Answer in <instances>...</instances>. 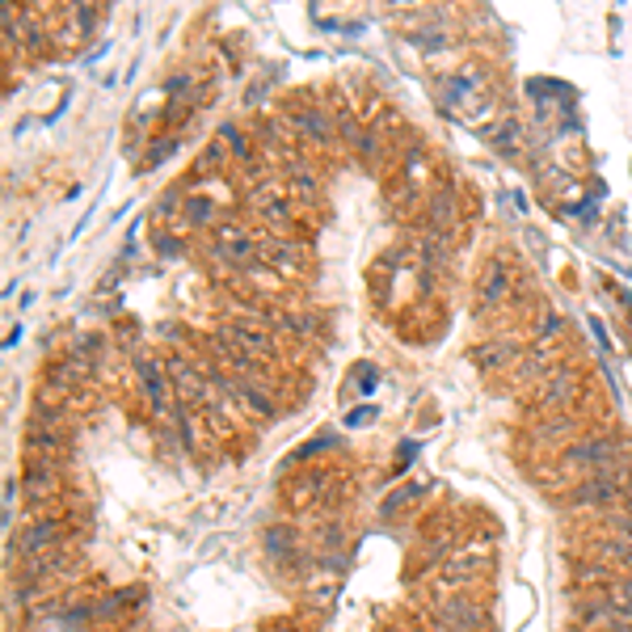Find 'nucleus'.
<instances>
[{
    "mask_svg": "<svg viewBox=\"0 0 632 632\" xmlns=\"http://www.w3.org/2000/svg\"><path fill=\"white\" fill-rule=\"evenodd\" d=\"M624 460H632V455L620 439H611V435H586V439H573L566 451L557 455L552 473H557L561 485L573 489L578 481L607 473V469H616V464H624Z\"/></svg>",
    "mask_w": 632,
    "mask_h": 632,
    "instance_id": "nucleus-1",
    "label": "nucleus"
},
{
    "mask_svg": "<svg viewBox=\"0 0 632 632\" xmlns=\"http://www.w3.org/2000/svg\"><path fill=\"white\" fill-rule=\"evenodd\" d=\"M494 566V544L489 539H473L464 548H455L447 561H439L435 569V582H430V599H442V595H469L476 582L489 573Z\"/></svg>",
    "mask_w": 632,
    "mask_h": 632,
    "instance_id": "nucleus-2",
    "label": "nucleus"
},
{
    "mask_svg": "<svg viewBox=\"0 0 632 632\" xmlns=\"http://www.w3.org/2000/svg\"><path fill=\"white\" fill-rule=\"evenodd\" d=\"M573 624L582 632H632V620L607 599V591H582L573 599Z\"/></svg>",
    "mask_w": 632,
    "mask_h": 632,
    "instance_id": "nucleus-3",
    "label": "nucleus"
},
{
    "mask_svg": "<svg viewBox=\"0 0 632 632\" xmlns=\"http://www.w3.org/2000/svg\"><path fill=\"white\" fill-rule=\"evenodd\" d=\"M629 498V485H620V481H611V476H586V481H578L573 489L566 494V506L573 514H607L616 502H624Z\"/></svg>",
    "mask_w": 632,
    "mask_h": 632,
    "instance_id": "nucleus-4",
    "label": "nucleus"
},
{
    "mask_svg": "<svg viewBox=\"0 0 632 632\" xmlns=\"http://www.w3.org/2000/svg\"><path fill=\"white\" fill-rule=\"evenodd\" d=\"M216 338H223L228 347L245 350L250 358L266 363V367H270V358H275V350H279L275 329H270V325H253V320H223L220 329H216Z\"/></svg>",
    "mask_w": 632,
    "mask_h": 632,
    "instance_id": "nucleus-5",
    "label": "nucleus"
},
{
    "mask_svg": "<svg viewBox=\"0 0 632 632\" xmlns=\"http://www.w3.org/2000/svg\"><path fill=\"white\" fill-rule=\"evenodd\" d=\"M430 620L451 632H485V624H489L473 595H442V599H430Z\"/></svg>",
    "mask_w": 632,
    "mask_h": 632,
    "instance_id": "nucleus-6",
    "label": "nucleus"
},
{
    "mask_svg": "<svg viewBox=\"0 0 632 632\" xmlns=\"http://www.w3.org/2000/svg\"><path fill=\"white\" fill-rule=\"evenodd\" d=\"M586 544H591V557H595V561L620 569V573H632V527L603 523L599 532L586 536Z\"/></svg>",
    "mask_w": 632,
    "mask_h": 632,
    "instance_id": "nucleus-7",
    "label": "nucleus"
},
{
    "mask_svg": "<svg viewBox=\"0 0 632 632\" xmlns=\"http://www.w3.org/2000/svg\"><path fill=\"white\" fill-rule=\"evenodd\" d=\"M63 544V527L56 519H34L31 527L17 536V557H22V566L26 561H42V557H56Z\"/></svg>",
    "mask_w": 632,
    "mask_h": 632,
    "instance_id": "nucleus-8",
    "label": "nucleus"
},
{
    "mask_svg": "<svg viewBox=\"0 0 632 632\" xmlns=\"http://www.w3.org/2000/svg\"><path fill=\"white\" fill-rule=\"evenodd\" d=\"M262 544H266V557H270V561H279L287 573H304L308 557H304V548H300V532H295V527L275 523V527H266Z\"/></svg>",
    "mask_w": 632,
    "mask_h": 632,
    "instance_id": "nucleus-9",
    "label": "nucleus"
},
{
    "mask_svg": "<svg viewBox=\"0 0 632 632\" xmlns=\"http://www.w3.org/2000/svg\"><path fill=\"white\" fill-rule=\"evenodd\" d=\"M287 126H291V139L295 144H329L333 139V119H329V110H320V106H300V110H291L287 114Z\"/></svg>",
    "mask_w": 632,
    "mask_h": 632,
    "instance_id": "nucleus-10",
    "label": "nucleus"
},
{
    "mask_svg": "<svg viewBox=\"0 0 632 632\" xmlns=\"http://www.w3.org/2000/svg\"><path fill=\"white\" fill-rule=\"evenodd\" d=\"M250 203L266 223L291 220V190H287V182H279V178H262V182L253 186Z\"/></svg>",
    "mask_w": 632,
    "mask_h": 632,
    "instance_id": "nucleus-11",
    "label": "nucleus"
},
{
    "mask_svg": "<svg viewBox=\"0 0 632 632\" xmlns=\"http://www.w3.org/2000/svg\"><path fill=\"white\" fill-rule=\"evenodd\" d=\"M257 236H250L241 223H223L220 232H216V245H211V253L220 257L223 266H245L250 270L253 253H257Z\"/></svg>",
    "mask_w": 632,
    "mask_h": 632,
    "instance_id": "nucleus-12",
    "label": "nucleus"
},
{
    "mask_svg": "<svg viewBox=\"0 0 632 632\" xmlns=\"http://www.w3.org/2000/svg\"><path fill=\"white\" fill-rule=\"evenodd\" d=\"M257 257H262V266H270L275 275H300L304 270V262H308V250L304 245H295V241H279V236H262V245H257Z\"/></svg>",
    "mask_w": 632,
    "mask_h": 632,
    "instance_id": "nucleus-13",
    "label": "nucleus"
},
{
    "mask_svg": "<svg viewBox=\"0 0 632 632\" xmlns=\"http://www.w3.org/2000/svg\"><path fill=\"white\" fill-rule=\"evenodd\" d=\"M578 388H582V376L578 372H548L544 376V388L536 397V410L544 413H557V410H569L578 401Z\"/></svg>",
    "mask_w": 632,
    "mask_h": 632,
    "instance_id": "nucleus-14",
    "label": "nucleus"
},
{
    "mask_svg": "<svg viewBox=\"0 0 632 632\" xmlns=\"http://www.w3.org/2000/svg\"><path fill=\"white\" fill-rule=\"evenodd\" d=\"M506 291H510V275H506V262H502V257L485 262V270H481V279H476V308H485V313L502 308V304H506Z\"/></svg>",
    "mask_w": 632,
    "mask_h": 632,
    "instance_id": "nucleus-15",
    "label": "nucleus"
},
{
    "mask_svg": "<svg viewBox=\"0 0 632 632\" xmlns=\"http://www.w3.org/2000/svg\"><path fill=\"white\" fill-rule=\"evenodd\" d=\"M527 350H523V342L519 338H498V342H489V347H476L473 350V363L481 367V372H502V367H519V358H523Z\"/></svg>",
    "mask_w": 632,
    "mask_h": 632,
    "instance_id": "nucleus-16",
    "label": "nucleus"
},
{
    "mask_svg": "<svg viewBox=\"0 0 632 632\" xmlns=\"http://www.w3.org/2000/svg\"><path fill=\"white\" fill-rule=\"evenodd\" d=\"M460 220V207H455V186H442L430 194V203H426V228L430 232H451Z\"/></svg>",
    "mask_w": 632,
    "mask_h": 632,
    "instance_id": "nucleus-17",
    "label": "nucleus"
},
{
    "mask_svg": "<svg viewBox=\"0 0 632 632\" xmlns=\"http://www.w3.org/2000/svg\"><path fill=\"white\" fill-rule=\"evenodd\" d=\"M325 485H329V476H325V473L295 476V481L287 485V506H291V510H313V506H320V494H325Z\"/></svg>",
    "mask_w": 632,
    "mask_h": 632,
    "instance_id": "nucleus-18",
    "label": "nucleus"
},
{
    "mask_svg": "<svg viewBox=\"0 0 632 632\" xmlns=\"http://www.w3.org/2000/svg\"><path fill=\"white\" fill-rule=\"evenodd\" d=\"M139 384H144L153 410L165 417L169 413V376H165V367H160L157 358H139Z\"/></svg>",
    "mask_w": 632,
    "mask_h": 632,
    "instance_id": "nucleus-19",
    "label": "nucleus"
},
{
    "mask_svg": "<svg viewBox=\"0 0 632 632\" xmlns=\"http://www.w3.org/2000/svg\"><path fill=\"white\" fill-rule=\"evenodd\" d=\"M56 494V464L47 460H26V498L34 506H42Z\"/></svg>",
    "mask_w": 632,
    "mask_h": 632,
    "instance_id": "nucleus-20",
    "label": "nucleus"
},
{
    "mask_svg": "<svg viewBox=\"0 0 632 632\" xmlns=\"http://www.w3.org/2000/svg\"><path fill=\"white\" fill-rule=\"evenodd\" d=\"M569 435H573V422H569V417H548L544 426L532 430V442H539V447H557V442H566Z\"/></svg>",
    "mask_w": 632,
    "mask_h": 632,
    "instance_id": "nucleus-21",
    "label": "nucleus"
},
{
    "mask_svg": "<svg viewBox=\"0 0 632 632\" xmlns=\"http://www.w3.org/2000/svg\"><path fill=\"white\" fill-rule=\"evenodd\" d=\"M603 591H607V599L616 603V607H620V611H624V616L632 620V573H616V578H611Z\"/></svg>",
    "mask_w": 632,
    "mask_h": 632,
    "instance_id": "nucleus-22",
    "label": "nucleus"
},
{
    "mask_svg": "<svg viewBox=\"0 0 632 632\" xmlns=\"http://www.w3.org/2000/svg\"><path fill=\"white\" fill-rule=\"evenodd\" d=\"M216 220V207L207 203V198H186V223H194V228H203V223Z\"/></svg>",
    "mask_w": 632,
    "mask_h": 632,
    "instance_id": "nucleus-23",
    "label": "nucleus"
},
{
    "mask_svg": "<svg viewBox=\"0 0 632 632\" xmlns=\"http://www.w3.org/2000/svg\"><path fill=\"white\" fill-rule=\"evenodd\" d=\"M417 494H422V485H405V489H397L392 498H384V514H401V506H410Z\"/></svg>",
    "mask_w": 632,
    "mask_h": 632,
    "instance_id": "nucleus-24",
    "label": "nucleus"
},
{
    "mask_svg": "<svg viewBox=\"0 0 632 632\" xmlns=\"http://www.w3.org/2000/svg\"><path fill=\"white\" fill-rule=\"evenodd\" d=\"M223 139H228V148H232L236 157L250 160V144H245V135H241V131H236L232 123H223Z\"/></svg>",
    "mask_w": 632,
    "mask_h": 632,
    "instance_id": "nucleus-25",
    "label": "nucleus"
},
{
    "mask_svg": "<svg viewBox=\"0 0 632 632\" xmlns=\"http://www.w3.org/2000/svg\"><path fill=\"white\" fill-rule=\"evenodd\" d=\"M338 539H342V527L338 523H320L316 527V548H338Z\"/></svg>",
    "mask_w": 632,
    "mask_h": 632,
    "instance_id": "nucleus-26",
    "label": "nucleus"
},
{
    "mask_svg": "<svg viewBox=\"0 0 632 632\" xmlns=\"http://www.w3.org/2000/svg\"><path fill=\"white\" fill-rule=\"evenodd\" d=\"M388 632H426V629H405V624H392Z\"/></svg>",
    "mask_w": 632,
    "mask_h": 632,
    "instance_id": "nucleus-27",
    "label": "nucleus"
},
{
    "mask_svg": "<svg viewBox=\"0 0 632 632\" xmlns=\"http://www.w3.org/2000/svg\"><path fill=\"white\" fill-rule=\"evenodd\" d=\"M275 632H295V629H291V624H279V629H275Z\"/></svg>",
    "mask_w": 632,
    "mask_h": 632,
    "instance_id": "nucleus-28",
    "label": "nucleus"
}]
</instances>
